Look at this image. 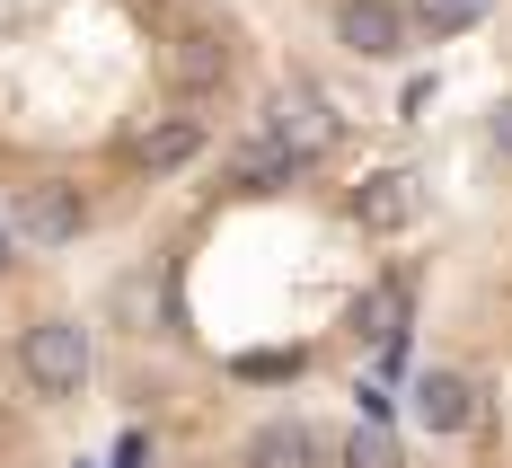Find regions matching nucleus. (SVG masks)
I'll return each instance as SVG.
<instances>
[{"mask_svg": "<svg viewBox=\"0 0 512 468\" xmlns=\"http://www.w3.org/2000/svg\"><path fill=\"white\" fill-rule=\"evenodd\" d=\"M18 380H27L36 398H80V380H89V336H80L71 318H36V327L18 336Z\"/></svg>", "mask_w": 512, "mask_h": 468, "instance_id": "nucleus-1", "label": "nucleus"}, {"mask_svg": "<svg viewBox=\"0 0 512 468\" xmlns=\"http://www.w3.org/2000/svg\"><path fill=\"white\" fill-rule=\"evenodd\" d=\"M9 230H18L27 248H71V239L89 230V195H80V186H62V177H36V186H18Z\"/></svg>", "mask_w": 512, "mask_h": 468, "instance_id": "nucleus-2", "label": "nucleus"}, {"mask_svg": "<svg viewBox=\"0 0 512 468\" xmlns=\"http://www.w3.org/2000/svg\"><path fill=\"white\" fill-rule=\"evenodd\" d=\"M265 142H283L292 159H318L327 142H336V106L318 98L309 80H292V89H274V106H265Z\"/></svg>", "mask_w": 512, "mask_h": 468, "instance_id": "nucleus-3", "label": "nucleus"}, {"mask_svg": "<svg viewBox=\"0 0 512 468\" xmlns=\"http://www.w3.org/2000/svg\"><path fill=\"white\" fill-rule=\"evenodd\" d=\"M407 9L398 0H336V45L362 53V62H398L407 53Z\"/></svg>", "mask_w": 512, "mask_h": 468, "instance_id": "nucleus-4", "label": "nucleus"}, {"mask_svg": "<svg viewBox=\"0 0 512 468\" xmlns=\"http://www.w3.org/2000/svg\"><path fill=\"white\" fill-rule=\"evenodd\" d=\"M248 468H327V433L301 416H274V424H256Z\"/></svg>", "mask_w": 512, "mask_h": 468, "instance_id": "nucleus-5", "label": "nucleus"}, {"mask_svg": "<svg viewBox=\"0 0 512 468\" xmlns=\"http://www.w3.org/2000/svg\"><path fill=\"white\" fill-rule=\"evenodd\" d=\"M415 424L424 433H468L477 424V389H468L460 371H424L415 380Z\"/></svg>", "mask_w": 512, "mask_h": 468, "instance_id": "nucleus-6", "label": "nucleus"}, {"mask_svg": "<svg viewBox=\"0 0 512 468\" xmlns=\"http://www.w3.org/2000/svg\"><path fill=\"white\" fill-rule=\"evenodd\" d=\"M354 221H362V230H407V221H415V177H407V168L362 177V186H354Z\"/></svg>", "mask_w": 512, "mask_h": 468, "instance_id": "nucleus-7", "label": "nucleus"}, {"mask_svg": "<svg viewBox=\"0 0 512 468\" xmlns=\"http://www.w3.org/2000/svg\"><path fill=\"white\" fill-rule=\"evenodd\" d=\"M195 151H204V124H195V115H168V124H151V133L133 142V168H151V177H177Z\"/></svg>", "mask_w": 512, "mask_h": 468, "instance_id": "nucleus-8", "label": "nucleus"}, {"mask_svg": "<svg viewBox=\"0 0 512 468\" xmlns=\"http://www.w3.org/2000/svg\"><path fill=\"white\" fill-rule=\"evenodd\" d=\"M221 71H230V45H221V36H204V27L177 36V80H186V89H212Z\"/></svg>", "mask_w": 512, "mask_h": 468, "instance_id": "nucleus-9", "label": "nucleus"}, {"mask_svg": "<svg viewBox=\"0 0 512 468\" xmlns=\"http://www.w3.org/2000/svg\"><path fill=\"white\" fill-rule=\"evenodd\" d=\"M398 318H407V292H398V283H380V292H371V301L354 310V327L371 336V345H389V354H398V336H407Z\"/></svg>", "mask_w": 512, "mask_h": 468, "instance_id": "nucleus-10", "label": "nucleus"}, {"mask_svg": "<svg viewBox=\"0 0 512 468\" xmlns=\"http://www.w3.org/2000/svg\"><path fill=\"white\" fill-rule=\"evenodd\" d=\"M345 468H398V442H389V424H371L362 416L354 433H345V451H336Z\"/></svg>", "mask_w": 512, "mask_h": 468, "instance_id": "nucleus-11", "label": "nucleus"}, {"mask_svg": "<svg viewBox=\"0 0 512 468\" xmlns=\"http://www.w3.org/2000/svg\"><path fill=\"white\" fill-rule=\"evenodd\" d=\"M486 18V0H415V27L424 36H468Z\"/></svg>", "mask_w": 512, "mask_h": 468, "instance_id": "nucleus-12", "label": "nucleus"}, {"mask_svg": "<svg viewBox=\"0 0 512 468\" xmlns=\"http://www.w3.org/2000/svg\"><path fill=\"white\" fill-rule=\"evenodd\" d=\"M292 168H301V159L283 151V142H256V151L239 159V186H283V177H292Z\"/></svg>", "mask_w": 512, "mask_h": 468, "instance_id": "nucleus-13", "label": "nucleus"}, {"mask_svg": "<svg viewBox=\"0 0 512 468\" xmlns=\"http://www.w3.org/2000/svg\"><path fill=\"white\" fill-rule=\"evenodd\" d=\"M292 371H301V354H248L239 380H292Z\"/></svg>", "mask_w": 512, "mask_h": 468, "instance_id": "nucleus-14", "label": "nucleus"}, {"mask_svg": "<svg viewBox=\"0 0 512 468\" xmlns=\"http://www.w3.org/2000/svg\"><path fill=\"white\" fill-rule=\"evenodd\" d=\"M486 133H495V151H504V159H512V98H504V106H495V115H486Z\"/></svg>", "mask_w": 512, "mask_h": 468, "instance_id": "nucleus-15", "label": "nucleus"}, {"mask_svg": "<svg viewBox=\"0 0 512 468\" xmlns=\"http://www.w3.org/2000/svg\"><path fill=\"white\" fill-rule=\"evenodd\" d=\"M9 248H18V230H9V212H0V265H9Z\"/></svg>", "mask_w": 512, "mask_h": 468, "instance_id": "nucleus-16", "label": "nucleus"}]
</instances>
